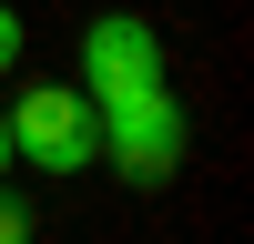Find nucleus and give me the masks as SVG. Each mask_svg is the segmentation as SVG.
<instances>
[{"mask_svg": "<svg viewBox=\"0 0 254 244\" xmlns=\"http://www.w3.org/2000/svg\"><path fill=\"white\" fill-rule=\"evenodd\" d=\"M102 153H112L132 183H163L183 163V102L163 92V81L132 92V102H102Z\"/></svg>", "mask_w": 254, "mask_h": 244, "instance_id": "obj_3", "label": "nucleus"}, {"mask_svg": "<svg viewBox=\"0 0 254 244\" xmlns=\"http://www.w3.org/2000/svg\"><path fill=\"white\" fill-rule=\"evenodd\" d=\"M163 81V31L142 10H102L92 31H81V102H132V92H153Z\"/></svg>", "mask_w": 254, "mask_h": 244, "instance_id": "obj_2", "label": "nucleus"}, {"mask_svg": "<svg viewBox=\"0 0 254 244\" xmlns=\"http://www.w3.org/2000/svg\"><path fill=\"white\" fill-rule=\"evenodd\" d=\"M0 173H10V112H0Z\"/></svg>", "mask_w": 254, "mask_h": 244, "instance_id": "obj_6", "label": "nucleus"}, {"mask_svg": "<svg viewBox=\"0 0 254 244\" xmlns=\"http://www.w3.org/2000/svg\"><path fill=\"white\" fill-rule=\"evenodd\" d=\"M0 112H10V153L41 163V173H92L102 163V112L81 102V81H31Z\"/></svg>", "mask_w": 254, "mask_h": 244, "instance_id": "obj_1", "label": "nucleus"}, {"mask_svg": "<svg viewBox=\"0 0 254 244\" xmlns=\"http://www.w3.org/2000/svg\"><path fill=\"white\" fill-rule=\"evenodd\" d=\"M10 61H20V10L0 0V71H10Z\"/></svg>", "mask_w": 254, "mask_h": 244, "instance_id": "obj_4", "label": "nucleus"}, {"mask_svg": "<svg viewBox=\"0 0 254 244\" xmlns=\"http://www.w3.org/2000/svg\"><path fill=\"white\" fill-rule=\"evenodd\" d=\"M0 244H31V214H20L10 193H0Z\"/></svg>", "mask_w": 254, "mask_h": 244, "instance_id": "obj_5", "label": "nucleus"}]
</instances>
